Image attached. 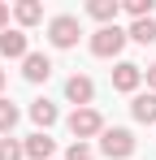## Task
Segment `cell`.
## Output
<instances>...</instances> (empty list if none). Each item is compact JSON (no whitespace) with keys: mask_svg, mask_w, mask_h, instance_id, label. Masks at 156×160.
<instances>
[{"mask_svg":"<svg viewBox=\"0 0 156 160\" xmlns=\"http://www.w3.org/2000/svg\"><path fill=\"white\" fill-rule=\"evenodd\" d=\"M100 152H104L108 160H126L130 152H134V134H130V130H122V126L104 130V134H100Z\"/></svg>","mask_w":156,"mask_h":160,"instance_id":"obj_1","label":"cell"},{"mask_svg":"<svg viewBox=\"0 0 156 160\" xmlns=\"http://www.w3.org/2000/svg\"><path fill=\"white\" fill-rule=\"evenodd\" d=\"M122 48H126V30L122 26H100L91 35V52L96 56H117Z\"/></svg>","mask_w":156,"mask_h":160,"instance_id":"obj_2","label":"cell"},{"mask_svg":"<svg viewBox=\"0 0 156 160\" xmlns=\"http://www.w3.org/2000/svg\"><path fill=\"white\" fill-rule=\"evenodd\" d=\"M78 35H82V26H78V18H70V13L52 18V26H48V39L56 43V48H74Z\"/></svg>","mask_w":156,"mask_h":160,"instance_id":"obj_3","label":"cell"},{"mask_svg":"<svg viewBox=\"0 0 156 160\" xmlns=\"http://www.w3.org/2000/svg\"><path fill=\"white\" fill-rule=\"evenodd\" d=\"M70 130H74V138L82 143V138H91V134H104V121H100V112H96V108H74Z\"/></svg>","mask_w":156,"mask_h":160,"instance_id":"obj_4","label":"cell"},{"mask_svg":"<svg viewBox=\"0 0 156 160\" xmlns=\"http://www.w3.org/2000/svg\"><path fill=\"white\" fill-rule=\"evenodd\" d=\"M65 95H70L78 108H87V104H91V95H96V82H91V78H82V74H74V78L65 82Z\"/></svg>","mask_w":156,"mask_h":160,"instance_id":"obj_5","label":"cell"},{"mask_svg":"<svg viewBox=\"0 0 156 160\" xmlns=\"http://www.w3.org/2000/svg\"><path fill=\"white\" fill-rule=\"evenodd\" d=\"M22 74H26L30 82H44V78L52 74V61H48L44 52H26V61H22Z\"/></svg>","mask_w":156,"mask_h":160,"instance_id":"obj_6","label":"cell"},{"mask_svg":"<svg viewBox=\"0 0 156 160\" xmlns=\"http://www.w3.org/2000/svg\"><path fill=\"white\" fill-rule=\"evenodd\" d=\"M130 112H134V121L152 126V121H156V91H143V95H134V104H130Z\"/></svg>","mask_w":156,"mask_h":160,"instance_id":"obj_7","label":"cell"},{"mask_svg":"<svg viewBox=\"0 0 156 160\" xmlns=\"http://www.w3.org/2000/svg\"><path fill=\"white\" fill-rule=\"evenodd\" d=\"M22 152H26V156H30V160H48L52 152H56V143H52L48 134H30V138H26V143H22Z\"/></svg>","mask_w":156,"mask_h":160,"instance_id":"obj_8","label":"cell"},{"mask_svg":"<svg viewBox=\"0 0 156 160\" xmlns=\"http://www.w3.org/2000/svg\"><path fill=\"white\" fill-rule=\"evenodd\" d=\"M139 78H143V74H139V65H130V61H122V65L113 69V87H117V91H134Z\"/></svg>","mask_w":156,"mask_h":160,"instance_id":"obj_9","label":"cell"},{"mask_svg":"<svg viewBox=\"0 0 156 160\" xmlns=\"http://www.w3.org/2000/svg\"><path fill=\"white\" fill-rule=\"evenodd\" d=\"M0 52L26 61V35H22V30H0Z\"/></svg>","mask_w":156,"mask_h":160,"instance_id":"obj_10","label":"cell"},{"mask_svg":"<svg viewBox=\"0 0 156 160\" xmlns=\"http://www.w3.org/2000/svg\"><path fill=\"white\" fill-rule=\"evenodd\" d=\"M126 35H130V39H139V43H156V18H139Z\"/></svg>","mask_w":156,"mask_h":160,"instance_id":"obj_11","label":"cell"},{"mask_svg":"<svg viewBox=\"0 0 156 160\" xmlns=\"http://www.w3.org/2000/svg\"><path fill=\"white\" fill-rule=\"evenodd\" d=\"M30 117H35V121L48 130L52 121H56V104H52V100H35V104H30Z\"/></svg>","mask_w":156,"mask_h":160,"instance_id":"obj_12","label":"cell"},{"mask_svg":"<svg viewBox=\"0 0 156 160\" xmlns=\"http://www.w3.org/2000/svg\"><path fill=\"white\" fill-rule=\"evenodd\" d=\"M87 13H91L96 22H113V18H117V0H91Z\"/></svg>","mask_w":156,"mask_h":160,"instance_id":"obj_13","label":"cell"},{"mask_svg":"<svg viewBox=\"0 0 156 160\" xmlns=\"http://www.w3.org/2000/svg\"><path fill=\"white\" fill-rule=\"evenodd\" d=\"M13 18H18V22H22V26H35V22H39V18H44V9H39V4H35V0H22V4H18V9H13Z\"/></svg>","mask_w":156,"mask_h":160,"instance_id":"obj_14","label":"cell"},{"mask_svg":"<svg viewBox=\"0 0 156 160\" xmlns=\"http://www.w3.org/2000/svg\"><path fill=\"white\" fill-rule=\"evenodd\" d=\"M152 9H156V0H126V13L139 22V18H152Z\"/></svg>","mask_w":156,"mask_h":160,"instance_id":"obj_15","label":"cell"},{"mask_svg":"<svg viewBox=\"0 0 156 160\" xmlns=\"http://www.w3.org/2000/svg\"><path fill=\"white\" fill-rule=\"evenodd\" d=\"M13 126H18V108L9 100H0V130H13Z\"/></svg>","mask_w":156,"mask_h":160,"instance_id":"obj_16","label":"cell"},{"mask_svg":"<svg viewBox=\"0 0 156 160\" xmlns=\"http://www.w3.org/2000/svg\"><path fill=\"white\" fill-rule=\"evenodd\" d=\"M22 143H13V138H0V160H22Z\"/></svg>","mask_w":156,"mask_h":160,"instance_id":"obj_17","label":"cell"},{"mask_svg":"<svg viewBox=\"0 0 156 160\" xmlns=\"http://www.w3.org/2000/svg\"><path fill=\"white\" fill-rule=\"evenodd\" d=\"M65 160H96V152H91L87 143H74V147L65 152Z\"/></svg>","mask_w":156,"mask_h":160,"instance_id":"obj_18","label":"cell"},{"mask_svg":"<svg viewBox=\"0 0 156 160\" xmlns=\"http://www.w3.org/2000/svg\"><path fill=\"white\" fill-rule=\"evenodd\" d=\"M4 22H9V9H4V4H0V30H4Z\"/></svg>","mask_w":156,"mask_h":160,"instance_id":"obj_19","label":"cell"},{"mask_svg":"<svg viewBox=\"0 0 156 160\" xmlns=\"http://www.w3.org/2000/svg\"><path fill=\"white\" fill-rule=\"evenodd\" d=\"M148 82H152V91H156V65H152V69H148Z\"/></svg>","mask_w":156,"mask_h":160,"instance_id":"obj_20","label":"cell"},{"mask_svg":"<svg viewBox=\"0 0 156 160\" xmlns=\"http://www.w3.org/2000/svg\"><path fill=\"white\" fill-rule=\"evenodd\" d=\"M0 87H4V69H0Z\"/></svg>","mask_w":156,"mask_h":160,"instance_id":"obj_21","label":"cell"}]
</instances>
